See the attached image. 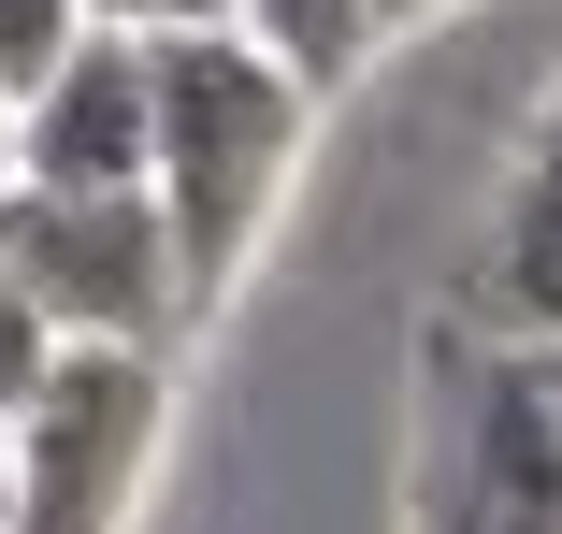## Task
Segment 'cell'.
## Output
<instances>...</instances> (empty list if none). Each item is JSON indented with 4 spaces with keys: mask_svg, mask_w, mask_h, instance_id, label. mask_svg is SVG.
Listing matches in <instances>:
<instances>
[{
    "mask_svg": "<svg viewBox=\"0 0 562 534\" xmlns=\"http://www.w3.org/2000/svg\"><path fill=\"white\" fill-rule=\"evenodd\" d=\"M303 131H317V87L289 58H260L246 30L159 44V218H173V260H188V318H216L246 289L274 202L303 174Z\"/></svg>",
    "mask_w": 562,
    "mask_h": 534,
    "instance_id": "6da1fadb",
    "label": "cell"
},
{
    "mask_svg": "<svg viewBox=\"0 0 562 534\" xmlns=\"http://www.w3.org/2000/svg\"><path fill=\"white\" fill-rule=\"evenodd\" d=\"M0 260L58 318V347H188V260L159 188H0Z\"/></svg>",
    "mask_w": 562,
    "mask_h": 534,
    "instance_id": "7a4b0ae2",
    "label": "cell"
},
{
    "mask_svg": "<svg viewBox=\"0 0 562 534\" xmlns=\"http://www.w3.org/2000/svg\"><path fill=\"white\" fill-rule=\"evenodd\" d=\"M159 419H173L159 347H58V376L15 404V505H0V534H131Z\"/></svg>",
    "mask_w": 562,
    "mask_h": 534,
    "instance_id": "3957f363",
    "label": "cell"
},
{
    "mask_svg": "<svg viewBox=\"0 0 562 534\" xmlns=\"http://www.w3.org/2000/svg\"><path fill=\"white\" fill-rule=\"evenodd\" d=\"M418 520L432 534H562V404H548L533 347H462Z\"/></svg>",
    "mask_w": 562,
    "mask_h": 534,
    "instance_id": "277c9868",
    "label": "cell"
},
{
    "mask_svg": "<svg viewBox=\"0 0 562 534\" xmlns=\"http://www.w3.org/2000/svg\"><path fill=\"white\" fill-rule=\"evenodd\" d=\"M15 188H159V44L87 30L15 101Z\"/></svg>",
    "mask_w": 562,
    "mask_h": 534,
    "instance_id": "5b68a950",
    "label": "cell"
},
{
    "mask_svg": "<svg viewBox=\"0 0 562 534\" xmlns=\"http://www.w3.org/2000/svg\"><path fill=\"white\" fill-rule=\"evenodd\" d=\"M476 318L491 347H562V87L505 174V218H491V260H476Z\"/></svg>",
    "mask_w": 562,
    "mask_h": 534,
    "instance_id": "8992f818",
    "label": "cell"
},
{
    "mask_svg": "<svg viewBox=\"0 0 562 534\" xmlns=\"http://www.w3.org/2000/svg\"><path fill=\"white\" fill-rule=\"evenodd\" d=\"M232 30L260 44V58H289L317 101L347 87L361 58H375V30H390V0H232Z\"/></svg>",
    "mask_w": 562,
    "mask_h": 534,
    "instance_id": "52a82bcc",
    "label": "cell"
},
{
    "mask_svg": "<svg viewBox=\"0 0 562 534\" xmlns=\"http://www.w3.org/2000/svg\"><path fill=\"white\" fill-rule=\"evenodd\" d=\"M87 30H101L87 0H0V101H30V87H44Z\"/></svg>",
    "mask_w": 562,
    "mask_h": 534,
    "instance_id": "ba28073f",
    "label": "cell"
},
{
    "mask_svg": "<svg viewBox=\"0 0 562 534\" xmlns=\"http://www.w3.org/2000/svg\"><path fill=\"white\" fill-rule=\"evenodd\" d=\"M44 376H58V318L15 289V260H0V404H30Z\"/></svg>",
    "mask_w": 562,
    "mask_h": 534,
    "instance_id": "9c48e42d",
    "label": "cell"
},
{
    "mask_svg": "<svg viewBox=\"0 0 562 534\" xmlns=\"http://www.w3.org/2000/svg\"><path fill=\"white\" fill-rule=\"evenodd\" d=\"M101 30H145V44H173V30H232V0H87Z\"/></svg>",
    "mask_w": 562,
    "mask_h": 534,
    "instance_id": "30bf717a",
    "label": "cell"
},
{
    "mask_svg": "<svg viewBox=\"0 0 562 534\" xmlns=\"http://www.w3.org/2000/svg\"><path fill=\"white\" fill-rule=\"evenodd\" d=\"M0 505H15V404H0Z\"/></svg>",
    "mask_w": 562,
    "mask_h": 534,
    "instance_id": "8fae6325",
    "label": "cell"
},
{
    "mask_svg": "<svg viewBox=\"0 0 562 534\" xmlns=\"http://www.w3.org/2000/svg\"><path fill=\"white\" fill-rule=\"evenodd\" d=\"M0 188H15V101H0Z\"/></svg>",
    "mask_w": 562,
    "mask_h": 534,
    "instance_id": "7c38bea8",
    "label": "cell"
},
{
    "mask_svg": "<svg viewBox=\"0 0 562 534\" xmlns=\"http://www.w3.org/2000/svg\"><path fill=\"white\" fill-rule=\"evenodd\" d=\"M533 376H548V404H562V347H533Z\"/></svg>",
    "mask_w": 562,
    "mask_h": 534,
    "instance_id": "4fadbf2b",
    "label": "cell"
}]
</instances>
